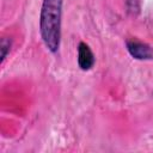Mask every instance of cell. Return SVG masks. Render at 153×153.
I'll list each match as a JSON object with an SVG mask.
<instances>
[{
  "label": "cell",
  "instance_id": "3957f363",
  "mask_svg": "<svg viewBox=\"0 0 153 153\" xmlns=\"http://www.w3.org/2000/svg\"><path fill=\"white\" fill-rule=\"evenodd\" d=\"M78 65L82 71H88L94 65V55L91 48L84 42H80L78 47Z\"/></svg>",
  "mask_w": 153,
  "mask_h": 153
},
{
  "label": "cell",
  "instance_id": "277c9868",
  "mask_svg": "<svg viewBox=\"0 0 153 153\" xmlns=\"http://www.w3.org/2000/svg\"><path fill=\"white\" fill-rule=\"evenodd\" d=\"M11 48V41L7 38H2L1 39V62H4V60L7 56V51Z\"/></svg>",
  "mask_w": 153,
  "mask_h": 153
},
{
  "label": "cell",
  "instance_id": "6da1fadb",
  "mask_svg": "<svg viewBox=\"0 0 153 153\" xmlns=\"http://www.w3.org/2000/svg\"><path fill=\"white\" fill-rule=\"evenodd\" d=\"M61 16L62 0H43L39 17V30L44 45L51 53H56L60 48Z\"/></svg>",
  "mask_w": 153,
  "mask_h": 153
},
{
  "label": "cell",
  "instance_id": "7a4b0ae2",
  "mask_svg": "<svg viewBox=\"0 0 153 153\" xmlns=\"http://www.w3.org/2000/svg\"><path fill=\"white\" fill-rule=\"evenodd\" d=\"M127 50L136 60H153V48L147 43H143L136 38L128 39L126 42Z\"/></svg>",
  "mask_w": 153,
  "mask_h": 153
}]
</instances>
